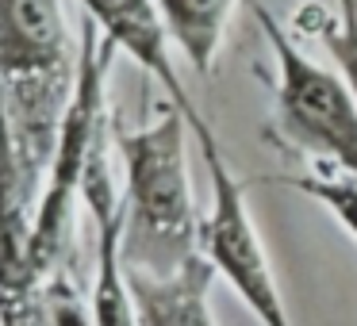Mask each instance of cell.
Here are the masks:
<instances>
[{"label":"cell","mask_w":357,"mask_h":326,"mask_svg":"<svg viewBox=\"0 0 357 326\" xmlns=\"http://www.w3.org/2000/svg\"><path fill=\"white\" fill-rule=\"evenodd\" d=\"M188 134L192 123L173 104L142 127L112 123V146L123 165V261L131 272L169 277L204 257Z\"/></svg>","instance_id":"obj_1"},{"label":"cell","mask_w":357,"mask_h":326,"mask_svg":"<svg viewBox=\"0 0 357 326\" xmlns=\"http://www.w3.org/2000/svg\"><path fill=\"white\" fill-rule=\"evenodd\" d=\"M77 54L81 39L70 35L66 0H0V104L35 196L70 108Z\"/></svg>","instance_id":"obj_2"},{"label":"cell","mask_w":357,"mask_h":326,"mask_svg":"<svg viewBox=\"0 0 357 326\" xmlns=\"http://www.w3.org/2000/svg\"><path fill=\"white\" fill-rule=\"evenodd\" d=\"M269 42L277 65V127L296 150L357 177V100L346 81L311 54H303L296 35L265 8V0H246Z\"/></svg>","instance_id":"obj_3"},{"label":"cell","mask_w":357,"mask_h":326,"mask_svg":"<svg viewBox=\"0 0 357 326\" xmlns=\"http://www.w3.org/2000/svg\"><path fill=\"white\" fill-rule=\"evenodd\" d=\"M192 139L200 146L211 185V208L204 211V231H200V249L208 257V265L215 269V277H223L231 284V292L246 303V311L261 326H296L284 295L277 288V277H273L257 223L250 215L246 185L227 165L211 123L192 131Z\"/></svg>","instance_id":"obj_4"},{"label":"cell","mask_w":357,"mask_h":326,"mask_svg":"<svg viewBox=\"0 0 357 326\" xmlns=\"http://www.w3.org/2000/svg\"><path fill=\"white\" fill-rule=\"evenodd\" d=\"M35 200L0 104V326H43L47 272L35 257Z\"/></svg>","instance_id":"obj_5"},{"label":"cell","mask_w":357,"mask_h":326,"mask_svg":"<svg viewBox=\"0 0 357 326\" xmlns=\"http://www.w3.org/2000/svg\"><path fill=\"white\" fill-rule=\"evenodd\" d=\"M77 4L85 8V20L100 31L104 42H112L119 54H127L142 73H150L162 85L165 104L185 111L192 131L208 127L173 65V39L158 0H77Z\"/></svg>","instance_id":"obj_6"},{"label":"cell","mask_w":357,"mask_h":326,"mask_svg":"<svg viewBox=\"0 0 357 326\" xmlns=\"http://www.w3.org/2000/svg\"><path fill=\"white\" fill-rule=\"evenodd\" d=\"M131 300L139 326H219L211 311V280L215 269L208 257H196L181 272L169 277H150V272H131Z\"/></svg>","instance_id":"obj_7"},{"label":"cell","mask_w":357,"mask_h":326,"mask_svg":"<svg viewBox=\"0 0 357 326\" xmlns=\"http://www.w3.org/2000/svg\"><path fill=\"white\" fill-rule=\"evenodd\" d=\"M173 47L185 54L196 73L208 77L215 70V58L223 50L227 27L238 8V0H158Z\"/></svg>","instance_id":"obj_8"},{"label":"cell","mask_w":357,"mask_h":326,"mask_svg":"<svg viewBox=\"0 0 357 326\" xmlns=\"http://www.w3.org/2000/svg\"><path fill=\"white\" fill-rule=\"evenodd\" d=\"M292 31L315 39L326 50L334 73L357 100V0H303L292 12Z\"/></svg>","instance_id":"obj_9"},{"label":"cell","mask_w":357,"mask_h":326,"mask_svg":"<svg viewBox=\"0 0 357 326\" xmlns=\"http://www.w3.org/2000/svg\"><path fill=\"white\" fill-rule=\"evenodd\" d=\"M277 180L296 188V192H303L307 200L323 203L334 215V223L349 238H357V177L338 173V169H319V173L311 169V173H300V177H277Z\"/></svg>","instance_id":"obj_10"}]
</instances>
